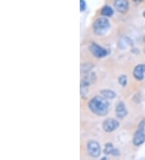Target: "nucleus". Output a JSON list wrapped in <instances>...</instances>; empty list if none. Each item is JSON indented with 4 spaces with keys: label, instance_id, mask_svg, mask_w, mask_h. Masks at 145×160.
I'll return each mask as SVG.
<instances>
[{
    "label": "nucleus",
    "instance_id": "nucleus-1",
    "mask_svg": "<svg viewBox=\"0 0 145 160\" xmlns=\"http://www.w3.org/2000/svg\"><path fill=\"white\" fill-rule=\"evenodd\" d=\"M90 111L97 116H105L109 111V103L106 98L102 96H95L89 103Z\"/></svg>",
    "mask_w": 145,
    "mask_h": 160
},
{
    "label": "nucleus",
    "instance_id": "nucleus-2",
    "mask_svg": "<svg viewBox=\"0 0 145 160\" xmlns=\"http://www.w3.org/2000/svg\"><path fill=\"white\" fill-rule=\"evenodd\" d=\"M110 28V22L107 18L102 17L96 20L94 23V32L97 36H103Z\"/></svg>",
    "mask_w": 145,
    "mask_h": 160
},
{
    "label": "nucleus",
    "instance_id": "nucleus-3",
    "mask_svg": "<svg viewBox=\"0 0 145 160\" xmlns=\"http://www.w3.org/2000/svg\"><path fill=\"white\" fill-rule=\"evenodd\" d=\"M144 126L145 121L143 120L140 124L139 125L138 130L136 131L133 137V144L136 146H139L142 145L145 142V134H144Z\"/></svg>",
    "mask_w": 145,
    "mask_h": 160
},
{
    "label": "nucleus",
    "instance_id": "nucleus-4",
    "mask_svg": "<svg viewBox=\"0 0 145 160\" xmlns=\"http://www.w3.org/2000/svg\"><path fill=\"white\" fill-rule=\"evenodd\" d=\"M87 151L91 157L98 158L101 154V148L100 145L96 141H90L87 143Z\"/></svg>",
    "mask_w": 145,
    "mask_h": 160
},
{
    "label": "nucleus",
    "instance_id": "nucleus-5",
    "mask_svg": "<svg viewBox=\"0 0 145 160\" xmlns=\"http://www.w3.org/2000/svg\"><path fill=\"white\" fill-rule=\"evenodd\" d=\"M119 126V122L113 119V118H108L103 123V130L107 133H111L115 131L116 129H118Z\"/></svg>",
    "mask_w": 145,
    "mask_h": 160
},
{
    "label": "nucleus",
    "instance_id": "nucleus-6",
    "mask_svg": "<svg viewBox=\"0 0 145 160\" xmlns=\"http://www.w3.org/2000/svg\"><path fill=\"white\" fill-rule=\"evenodd\" d=\"M90 50L94 57H98V58L106 57L107 55V49H105L104 48L101 47L100 45H98L96 43L90 44Z\"/></svg>",
    "mask_w": 145,
    "mask_h": 160
},
{
    "label": "nucleus",
    "instance_id": "nucleus-7",
    "mask_svg": "<svg viewBox=\"0 0 145 160\" xmlns=\"http://www.w3.org/2000/svg\"><path fill=\"white\" fill-rule=\"evenodd\" d=\"M114 6L119 12L124 14L128 11L129 3L128 0H115Z\"/></svg>",
    "mask_w": 145,
    "mask_h": 160
},
{
    "label": "nucleus",
    "instance_id": "nucleus-8",
    "mask_svg": "<svg viewBox=\"0 0 145 160\" xmlns=\"http://www.w3.org/2000/svg\"><path fill=\"white\" fill-rule=\"evenodd\" d=\"M96 81V76L94 73H86L85 75L83 77L82 80L81 82V88L84 87H87L88 86H90L91 84L94 83Z\"/></svg>",
    "mask_w": 145,
    "mask_h": 160
},
{
    "label": "nucleus",
    "instance_id": "nucleus-9",
    "mask_svg": "<svg viewBox=\"0 0 145 160\" xmlns=\"http://www.w3.org/2000/svg\"><path fill=\"white\" fill-rule=\"evenodd\" d=\"M115 114H116V117L119 119H124V117L128 115V110L123 102H119L117 104L116 108H115Z\"/></svg>",
    "mask_w": 145,
    "mask_h": 160
},
{
    "label": "nucleus",
    "instance_id": "nucleus-10",
    "mask_svg": "<svg viewBox=\"0 0 145 160\" xmlns=\"http://www.w3.org/2000/svg\"><path fill=\"white\" fill-rule=\"evenodd\" d=\"M133 75L137 80H142L145 75V65L140 64L136 65L133 70Z\"/></svg>",
    "mask_w": 145,
    "mask_h": 160
},
{
    "label": "nucleus",
    "instance_id": "nucleus-11",
    "mask_svg": "<svg viewBox=\"0 0 145 160\" xmlns=\"http://www.w3.org/2000/svg\"><path fill=\"white\" fill-rule=\"evenodd\" d=\"M119 45L121 49H125L128 46L132 45V41L128 36H123L122 38H120L119 42Z\"/></svg>",
    "mask_w": 145,
    "mask_h": 160
},
{
    "label": "nucleus",
    "instance_id": "nucleus-12",
    "mask_svg": "<svg viewBox=\"0 0 145 160\" xmlns=\"http://www.w3.org/2000/svg\"><path fill=\"white\" fill-rule=\"evenodd\" d=\"M101 94L103 95L104 98L109 99V100L114 99L116 96V94L115 92L113 91H111V90H103V91H101Z\"/></svg>",
    "mask_w": 145,
    "mask_h": 160
},
{
    "label": "nucleus",
    "instance_id": "nucleus-13",
    "mask_svg": "<svg viewBox=\"0 0 145 160\" xmlns=\"http://www.w3.org/2000/svg\"><path fill=\"white\" fill-rule=\"evenodd\" d=\"M102 15L103 16H107V17H110L111 16H113L114 14V11L109 6H105L103 9H102Z\"/></svg>",
    "mask_w": 145,
    "mask_h": 160
},
{
    "label": "nucleus",
    "instance_id": "nucleus-14",
    "mask_svg": "<svg viewBox=\"0 0 145 160\" xmlns=\"http://www.w3.org/2000/svg\"><path fill=\"white\" fill-rule=\"evenodd\" d=\"M113 150H114V147H113V145L111 143H107V144H106L105 149H104V152L107 155H111Z\"/></svg>",
    "mask_w": 145,
    "mask_h": 160
},
{
    "label": "nucleus",
    "instance_id": "nucleus-15",
    "mask_svg": "<svg viewBox=\"0 0 145 160\" xmlns=\"http://www.w3.org/2000/svg\"><path fill=\"white\" fill-rule=\"evenodd\" d=\"M119 82L121 86L125 87L127 85V83H128V78H127V76L124 75V74H122L119 78Z\"/></svg>",
    "mask_w": 145,
    "mask_h": 160
},
{
    "label": "nucleus",
    "instance_id": "nucleus-16",
    "mask_svg": "<svg viewBox=\"0 0 145 160\" xmlns=\"http://www.w3.org/2000/svg\"><path fill=\"white\" fill-rule=\"evenodd\" d=\"M86 8V4H85V2L84 0H81L80 1V9H81V11H84Z\"/></svg>",
    "mask_w": 145,
    "mask_h": 160
},
{
    "label": "nucleus",
    "instance_id": "nucleus-17",
    "mask_svg": "<svg viewBox=\"0 0 145 160\" xmlns=\"http://www.w3.org/2000/svg\"><path fill=\"white\" fill-rule=\"evenodd\" d=\"M111 155H115V156H118V155H119L120 154H119V151L117 150V149H114L113 150V151H112V154Z\"/></svg>",
    "mask_w": 145,
    "mask_h": 160
},
{
    "label": "nucleus",
    "instance_id": "nucleus-18",
    "mask_svg": "<svg viewBox=\"0 0 145 160\" xmlns=\"http://www.w3.org/2000/svg\"><path fill=\"white\" fill-rule=\"evenodd\" d=\"M133 1H134V2H135L136 3H137V4H138V3H140L142 2V1H143V0H133Z\"/></svg>",
    "mask_w": 145,
    "mask_h": 160
},
{
    "label": "nucleus",
    "instance_id": "nucleus-19",
    "mask_svg": "<svg viewBox=\"0 0 145 160\" xmlns=\"http://www.w3.org/2000/svg\"><path fill=\"white\" fill-rule=\"evenodd\" d=\"M143 40H144V43H145V36H144V38H143Z\"/></svg>",
    "mask_w": 145,
    "mask_h": 160
},
{
    "label": "nucleus",
    "instance_id": "nucleus-20",
    "mask_svg": "<svg viewBox=\"0 0 145 160\" xmlns=\"http://www.w3.org/2000/svg\"><path fill=\"white\" fill-rule=\"evenodd\" d=\"M143 16H144V17H145V11H144V12L143 13Z\"/></svg>",
    "mask_w": 145,
    "mask_h": 160
}]
</instances>
